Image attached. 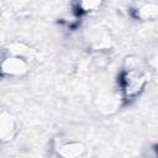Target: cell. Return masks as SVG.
Listing matches in <instances>:
<instances>
[{
  "label": "cell",
  "instance_id": "1",
  "mask_svg": "<svg viewBox=\"0 0 158 158\" xmlns=\"http://www.w3.org/2000/svg\"><path fill=\"white\" fill-rule=\"evenodd\" d=\"M32 60L31 51L23 44H15L9 48V54L4 56L1 69L4 74L23 75L30 70Z\"/></svg>",
  "mask_w": 158,
  "mask_h": 158
},
{
  "label": "cell",
  "instance_id": "2",
  "mask_svg": "<svg viewBox=\"0 0 158 158\" xmlns=\"http://www.w3.org/2000/svg\"><path fill=\"white\" fill-rule=\"evenodd\" d=\"M147 81L146 70L138 68L137 64H130L122 73L121 85L126 98H133L141 93Z\"/></svg>",
  "mask_w": 158,
  "mask_h": 158
},
{
  "label": "cell",
  "instance_id": "3",
  "mask_svg": "<svg viewBox=\"0 0 158 158\" xmlns=\"http://www.w3.org/2000/svg\"><path fill=\"white\" fill-rule=\"evenodd\" d=\"M81 152L83 147L79 143H65L59 149V154L63 158H79Z\"/></svg>",
  "mask_w": 158,
  "mask_h": 158
}]
</instances>
